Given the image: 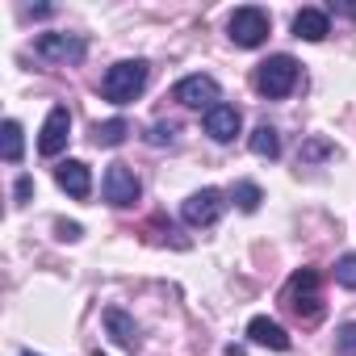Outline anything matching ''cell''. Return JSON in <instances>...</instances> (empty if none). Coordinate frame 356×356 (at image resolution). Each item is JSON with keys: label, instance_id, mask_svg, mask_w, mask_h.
<instances>
[{"label": "cell", "instance_id": "6da1fadb", "mask_svg": "<svg viewBox=\"0 0 356 356\" xmlns=\"http://www.w3.org/2000/svg\"><path fill=\"white\" fill-rule=\"evenodd\" d=\"M147 76H151V67H147L143 59H122V63H113V67L105 72L101 92H105V101H113V105H130V101L147 88Z\"/></svg>", "mask_w": 356, "mask_h": 356}, {"label": "cell", "instance_id": "7a4b0ae2", "mask_svg": "<svg viewBox=\"0 0 356 356\" xmlns=\"http://www.w3.org/2000/svg\"><path fill=\"white\" fill-rule=\"evenodd\" d=\"M285 306H289L302 323H318L323 302H318V273H314V268H302V273L289 277V285H285Z\"/></svg>", "mask_w": 356, "mask_h": 356}, {"label": "cell", "instance_id": "3957f363", "mask_svg": "<svg viewBox=\"0 0 356 356\" xmlns=\"http://www.w3.org/2000/svg\"><path fill=\"white\" fill-rule=\"evenodd\" d=\"M293 84H298V63L289 55H273V59H264L256 67V92L260 97H273V101L277 97H289Z\"/></svg>", "mask_w": 356, "mask_h": 356}, {"label": "cell", "instance_id": "277c9868", "mask_svg": "<svg viewBox=\"0 0 356 356\" xmlns=\"http://www.w3.org/2000/svg\"><path fill=\"white\" fill-rule=\"evenodd\" d=\"M264 38H268V13L264 9H235V17H231V42L243 47V51H252Z\"/></svg>", "mask_w": 356, "mask_h": 356}, {"label": "cell", "instance_id": "5b68a950", "mask_svg": "<svg viewBox=\"0 0 356 356\" xmlns=\"http://www.w3.org/2000/svg\"><path fill=\"white\" fill-rule=\"evenodd\" d=\"M138 193H143V185H138V176H134L126 163H113V168L105 172V202H109V206L126 210V206L138 202Z\"/></svg>", "mask_w": 356, "mask_h": 356}, {"label": "cell", "instance_id": "8992f818", "mask_svg": "<svg viewBox=\"0 0 356 356\" xmlns=\"http://www.w3.org/2000/svg\"><path fill=\"white\" fill-rule=\"evenodd\" d=\"M34 51H38V59H47V63H80L84 59V38H76V34H42L38 42H34Z\"/></svg>", "mask_w": 356, "mask_h": 356}, {"label": "cell", "instance_id": "52a82bcc", "mask_svg": "<svg viewBox=\"0 0 356 356\" xmlns=\"http://www.w3.org/2000/svg\"><path fill=\"white\" fill-rule=\"evenodd\" d=\"M172 101L193 105V109H214L218 105V80L214 76H185L172 88Z\"/></svg>", "mask_w": 356, "mask_h": 356}, {"label": "cell", "instance_id": "ba28073f", "mask_svg": "<svg viewBox=\"0 0 356 356\" xmlns=\"http://www.w3.org/2000/svg\"><path fill=\"white\" fill-rule=\"evenodd\" d=\"M222 193L218 189H202V193H193L185 206H181V214H185V222L189 227H214L218 218H222Z\"/></svg>", "mask_w": 356, "mask_h": 356}, {"label": "cell", "instance_id": "9c48e42d", "mask_svg": "<svg viewBox=\"0 0 356 356\" xmlns=\"http://www.w3.org/2000/svg\"><path fill=\"white\" fill-rule=\"evenodd\" d=\"M67 134H72V113H67V105H55V109L47 113V122H42L38 151H42V155H59V151L67 147Z\"/></svg>", "mask_w": 356, "mask_h": 356}, {"label": "cell", "instance_id": "30bf717a", "mask_svg": "<svg viewBox=\"0 0 356 356\" xmlns=\"http://www.w3.org/2000/svg\"><path fill=\"white\" fill-rule=\"evenodd\" d=\"M239 126H243V118H239V109L235 105H214V109H206V134L214 138V143H231L235 134H239Z\"/></svg>", "mask_w": 356, "mask_h": 356}, {"label": "cell", "instance_id": "8fae6325", "mask_svg": "<svg viewBox=\"0 0 356 356\" xmlns=\"http://www.w3.org/2000/svg\"><path fill=\"white\" fill-rule=\"evenodd\" d=\"M55 181H59V189H63V193H72V197H80V202L92 193L88 163H80V159H63V163L55 168Z\"/></svg>", "mask_w": 356, "mask_h": 356}, {"label": "cell", "instance_id": "7c38bea8", "mask_svg": "<svg viewBox=\"0 0 356 356\" xmlns=\"http://www.w3.org/2000/svg\"><path fill=\"white\" fill-rule=\"evenodd\" d=\"M248 339L260 343V348H273V352H289V335H285V327L273 323V318H264V314L248 323Z\"/></svg>", "mask_w": 356, "mask_h": 356}, {"label": "cell", "instance_id": "4fadbf2b", "mask_svg": "<svg viewBox=\"0 0 356 356\" xmlns=\"http://www.w3.org/2000/svg\"><path fill=\"white\" fill-rule=\"evenodd\" d=\"M105 331L113 335V343H122V348H138V327H134V318L126 314V310H118V306H109L105 310Z\"/></svg>", "mask_w": 356, "mask_h": 356}, {"label": "cell", "instance_id": "5bb4252c", "mask_svg": "<svg viewBox=\"0 0 356 356\" xmlns=\"http://www.w3.org/2000/svg\"><path fill=\"white\" fill-rule=\"evenodd\" d=\"M293 34L306 38V42H323V38L331 34V22H327L323 9H302V13L293 17Z\"/></svg>", "mask_w": 356, "mask_h": 356}, {"label": "cell", "instance_id": "9a60e30c", "mask_svg": "<svg viewBox=\"0 0 356 356\" xmlns=\"http://www.w3.org/2000/svg\"><path fill=\"white\" fill-rule=\"evenodd\" d=\"M126 134H130L126 118H109V122H97L92 126V143L97 147H118V143H126Z\"/></svg>", "mask_w": 356, "mask_h": 356}, {"label": "cell", "instance_id": "2e32d148", "mask_svg": "<svg viewBox=\"0 0 356 356\" xmlns=\"http://www.w3.org/2000/svg\"><path fill=\"white\" fill-rule=\"evenodd\" d=\"M252 151H256L260 159H277V155H281L277 130H273V126H256V130H252Z\"/></svg>", "mask_w": 356, "mask_h": 356}, {"label": "cell", "instance_id": "e0dca14e", "mask_svg": "<svg viewBox=\"0 0 356 356\" xmlns=\"http://www.w3.org/2000/svg\"><path fill=\"white\" fill-rule=\"evenodd\" d=\"M260 202H264L260 185H252V181H239V185H235V206H239L243 214H256V210H260Z\"/></svg>", "mask_w": 356, "mask_h": 356}, {"label": "cell", "instance_id": "ac0fdd59", "mask_svg": "<svg viewBox=\"0 0 356 356\" xmlns=\"http://www.w3.org/2000/svg\"><path fill=\"white\" fill-rule=\"evenodd\" d=\"M22 147H26V138H22V122H5V159L17 163V159H22Z\"/></svg>", "mask_w": 356, "mask_h": 356}, {"label": "cell", "instance_id": "d6986e66", "mask_svg": "<svg viewBox=\"0 0 356 356\" xmlns=\"http://www.w3.org/2000/svg\"><path fill=\"white\" fill-rule=\"evenodd\" d=\"M147 143H151V147H172V143H176V126H172V122H155L151 134H147Z\"/></svg>", "mask_w": 356, "mask_h": 356}, {"label": "cell", "instance_id": "ffe728a7", "mask_svg": "<svg viewBox=\"0 0 356 356\" xmlns=\"http://www.w3.org/2000/svg\"><path fill=\"white\" fill-rule=\"evenodd\" d=\"M335 281H339L343 289H356V256H343V260L335 264Z\"/></svg>", "mask_w": 356, "mask_h": 356}, {"label": "cell", "instance_id": "44dd1931", "mask_svg": "<svg viewBox=\"0 0 356 356\" xmlns=\"http://www.w3.org/2000/svg\"><path fill=\"white\" fill-rule=\"evenodd\" d=\"M335 348H339V356H356V323H343V327H339Z\"/></svg>", "mask_w": 356, "mask_h": 356}, {"label": "cell", "instance_id": "7402d4cb", "mask_svg": "<svg viewBox=\"0 0 356 356\" xmlns=\"http://www.w3.org/2000/svg\"><path fill=\"white\" fill-rule=\"evenodd\" d=\"M30 193H34V181H30V176H22V181H17V189H13L17 206H22V202H30Z\"/></svg>", "mask_w": 356, "mask_h": 356}, {"label": "cell", "instance_id": "603a6c76", "mask_svg": "<svg viewBox=\"0 0 356 356\" xmlns=\"http://www.w3.org/2000/svg\"><path fill=\"white\" fill-rule=\"evenodd\" d=\"M55 231H59V239H80V227L76 222H55Z\"/></svg>", "mask_w": 356, "mask_h": 356}, {"label": "cell", "instance_id": "cb8c5ba5", "mask_svg": "<svg viewBox=\"0 0 356 356\" xmlns=\"http://www.w3.org/2000/svg\"><path fill=\"white\" fill-rule=\"evenodd\" d=\"M323 151H327V143H310V147H306V151H302V155H306V159H318V155H323Z\"/></svg>", "mask_w": 356, "mask_h": 356}, {"label": "cell", "instance_id": "d4e9b609", "mask_svg": "<svg viewBox=\"0 0 356 356\" xmlns=\"http://www.w3.org/2000/svg\"><path fill=\"white\" fill-rule=\"evenodd\" d=\"M335 13H343V17H356V5H335Z\"/></svg>", "mask_w": 356, "mask_h": 356}, {"label": "cell", "instance_id": "484cf974", "mask_svg": "<svg viewBox=\"0 0 356 356\" xmlns=\"http://www.w3.org/2000/svg\"><path fill=\"white\" fill-rule=\"evenodd\" d=\"M92 356H101V352H92Z\"/></svg>", "mask_w": 356, "mask_h": 356}, {"label": "cell", "instance_id": "4316f807", "mask_svg": "<svg viewBox=\"0 0 356 356\" xmlns=\"http://www.w3.org/2000/svg\"><path fill=\"white\" fill-rule=\"evenodd\" d=\"M26 356H30V352H26Z\"/></svg>", "mask_w": 356, "mask_h": 356}]
</instances>
